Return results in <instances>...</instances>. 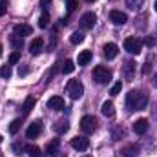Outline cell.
I'll return each mask as SVG.
<instances>
[{
  "instance_id": "38",
  "label": "cell",
  "mask_w": 157,
  "mask_h": 157,
  "mask_svg": "<svg viewBox=\"0 0 157 157\" xmlns=\"http://www.w3.org/2000/svg\"><path fill=\"white\" fill-rule=\"evenodd\" d=\"M148 71H150V62H144V68H143V73L146 75Z\"/></svg>"
},
{
  "instance_id": "16",
  "label": "cell",
  "mask_w": 157,
  "mask_h": 157,
  "mask_svg": "<svg viewBox=\"0 0 157 157\" xmlns=\"http://www.w3.org/2000/svg\"><path fill=\"white\" fill-rule=\"evenodd\" d=\"M101 112H102V115H104V117H113V115H115L113 102H112V101H106V102H102V108H101Z\"/></svg>"
},
{
  "instance_id": "9",
  "label": "cell",
  "mask_w": 157,
  "mask_h": 157,
  "mask_svg": "<svg viewBox=\"0 0 157 157\" xmlns=\"http://www.w3.org/2000/svg\"><path fill=\"white\" fill-rule=\"evenodd\" d=\"M110 20H112L115 26H124V24H126V20H128V15H126V13H122V11L113 9V11H110Z\"/></svg>"
},
{
  "instance_id": "4",
  "label": "cell",
  "mask_w": 157,
  "mask_h": 157,
  "mask_svg": "<svg viewBox=\"0 0 157 157\" xmlns=\"http://www.w3.org/2000/svg\"><path fill=\"white\" fill-rule=\"evenodd\" d=\"M124 49L132 55H139L141 49H143V42L137 39V37H128L124 40Z\"/></svg>"
},
{
  "instance_id": "1",
  "label": "cell",
  "mask_w": 157,
  "mask_h": 157,
  "mask_svg": "<svg viewBox=\"0 0 157 157\" xmlns=\"http://www.w3.org/2000/svg\"><path fill=\"white\" fill-rule=\"evenodd\" d=\"M146 104H148V95H146V93L137 91V90L128 91V95H126V108H128V112L144 110Z\"/></svg>"
},
{
  "instance_id": "23",
  "label": "cell",
  "mask_w": 157,
  "mask_h": 157,
  "mask_svg": "<svg viewBox=\"0 0 157 157\" xmlns=\"http://www.w3.org/2000/svg\"><path fill=\"white\" fill-rule=\"evenodd\" d=\"M39 26L42 29H46L49 26V13L48 11H42V15H40V18H39Z\"/></svg>"
},
{
  "instance_id": "43",
  "label": "cell",
  "mask_w": 157,
  "mask_h": 157,
  "mask_svg": "<svg viewBox=\"0 0 157 157\" xmlns=\"http://www.w3.org/2000/svg\"><path fill=\"white\" fill-rule=\"evenodd\" d=\"M0 157H4V154H2V150H0Z\"/></svg>"
},
{
  "instance_id": "28",
  "label": "cell",
  "mask_w": 157,
  "mask_h": 157,
  "mask_svg": "<svg viewBox=\"0 0 157 157\" xmlns=\"http://www.w3.org/2000/svg\"><path fill=\"white\" fill-rule=\"evenodd\" d=\"M11 66H2L0 68V78H9L11 77Z\"/></svg>"
},
{
  "instance_id": "25",
  "label": "cell",
  "mask_w": 157,
  "mask_h": 157,
  "mask_svg": "<svg viewBox=\"0 0 157 157\" xmlns=\"http://www.w3.org/2000/svg\"><path fill=\"white\" fill-rule=\"evenodd\" d=\"M112 137H113L115 141L122 139V137H124V128H122V126H115V128L112 130Z\"/></svg>"
},
{
  "instance_id": "19",
  "label": "cell",
  "mask_w": 157,
  "mask_h": 157,
  "mask_svg": "<svg viewBox=\"0 0 157 157\" xmlns=\"http://www.w3.org/2000/svg\"><path fill=\"white\" fill-rule=\"evenodd\" d=\"M137 152H139V148H137L135 144H128V146H124V148L121 150V155L122 157H135Z\"/></svg>"
},
{
  "instance_id": "20",
  "label": "cell",
  "mask_w": 157,
  "mask_h": 157,
  "mask_svg": "<svg viewBox=\"0 0 157 157\" xmlns=\"http://www.w3.org/2000/svg\"><path fill=\"white\" fill-rule=\"evenodd\" d=\"M91 51H82V53H78V59H77V62H78V66H86V64H90V60H91Z\"/></svg>"
},
{
  "instance_id": "40",
  "label": "cell",
  "mask_w": 157,
  "mask_h": 157,
  "mask_svg": "<svg viewBox=\"0 0 157 157\" xmlns=\"http://www.w3.org/2000/svg\"><path fill=\"white\" fill-rule=\"evenodd\" d=\"M152 82H154V86H155V88H157V73H155V75H154V80H152Z\"/></svg>"
},
{
  "instance_id": "34",
  "label": "cell",
  "mask_w": 157,
  "mask_h": 157,
  "mask_svg": "<svg viewBox=\"0 0 157 157\" xmlns=\"http://www.w3.org/2000/svg\"><path fill=\"white\" fill-rule=\"evenodd\" d=\"M77 9V0H68V13Z\"/></svg>"
},
{
  "instance_id": "10",
  "label": "cell",
  "mask_w": 157,
  "mask_h": 157,
  "mask_svg": "<svg viewBox=\"0 0 157 157\" xmlns=\"http://www.w3.org/2000/svg\"><path fill=\"white\" fill-rule=\"evenodd\" d=\"M88 146H90L88 137H75V139H71V148H75L77 152H86Z\"/></svg>"
},
{
  "instance_id": "26",
  "label": "cell",
  "mask_w": 157,
  "mask_h": 157,
  "mask_svg": "<svg viewBox=\"0 0 157 157\" xmlns=\"http://www.w3.org/2000/svg\"><path fill=\"white\" fill-rule=\"evenodd\" d=\"M20 126H22V121H20V119H15V121L9 124V133H13V135H15V133L20 130Z\"/></svg>"
},
{
  "instance_id": "14",
  "label": "cell",
  "mask_w": 157,
  "mask_h": 157,
  "mask_svg": "<svg viewBox=\"0 0 157 157\" xmlns=\"http://www.w3.org/2000/svg\"><path fill=\"white\" fill-rule=\"evenodd\" d=\"M104 57L106 59H115L117 57V53H119V48L113 44V42H110V44H104Z\"/></svg>"
},
{
  "instance_id": "31",
  "label": "cell",
  "mask_w": 157,
  "mask_h": 157,
  "mask_svg": "<svg viewBox=\"0 0 157 157\" xmlns=\"http://www.w3.org/2000/svg\"><path fill=\"white\" fill-rule=\"evenodd\" d=\"M121 90H122V82H115L113 86H112V90H110V93L115 97V95H119L121 93Z\"/></svg>"
},
{
  "instance_id": "12",
  "label": "cell",
  "mask_w": 157,
  "mask_h": 157,
  "mask_svg": "<svg viewBox=\"0 0 157 157\" xmlns=\"http://www.w3.org/2000/svg\"><path fill=\"white\" fill-rule=\"evenodd\" d=\"M133 132H135L137 135H144V133L148 132V121H146V119L135 121V122H133Z\"/></svg>"
},
{
  "instance_id": "33",
  "label": "cell",
  "mask_w": 157,
  "mask_h": 157,
  "mask_svg": "<svg viewBox=\"0 0 157 157\" xmlns=\"http://www.w3.org/2000/svg\"><path fill=\"white\" fill-rule=\"evenodd\" d=\"M20 60V53L18 51H13L11 55H9V64H17Z\"/></svg>"
},
{
  "instance_id": "21",
  "label": "cell",
  "mask_w": 157,
  "mask_h": 157,
  "mask_svg": "<svg viewBox=\"0 0 157 157\" xmlns=\"http://www.w3.org/2000/svg\"><path fill=\"white\" fill-rule=\"evenodd\" d=\"M68 128H70V124H68V121H57L55 124H53V130H55V133H64V132H68Z\"/></svg>"
},
{
  "instance_id": "39",
  "label": "cell",
  "mask_w": 157,
  "mask_h": 157,
  "mask_svg": "<svg viewBox=\"0 0 157 157\" xmlns=\"http://www.w3.org/2000/svg\"><path fill=\"white\" fill-rule=\"evenodd\" d=\"M144 42H146L148 46H154V44H155V40H154V39H150V37H148V39L144 40Z\"/></svg>"
},
{
  "instance_id": "17",
  "label": "cell",
  "mask_w": 157,
  "mask_h": 157,
  "mask_svg": "<svg viewBox=\"0 0 157 157\" xmlns=\"http://www.w3.org/2000/svg\"><path fill=\"white\" fill-rule=\"evenodd\" d=\"M42 48H44V40L39 37V39H35L29 44V53H31V55H39L40 51H42Z\"/></svg>"
},
{
  "instance_id": "36",
  "label": "cell",
  "mask_w": 157,
  "mask_h": 157,
  "mask_svg": "<svg viewBox=\"0 0 157 157\" xmlns=\"http://www.w3.org/2000/svg\"><path fill=\"white\" fill-rule=\"evenodd\" d=\"M28 71H29V68H26V66H22V68H18V75H20V77H24V75H28Z\"/></svg>"
},
{
  "instance_id": "7",
  "label": "cell",
  "mask_w": 157,
  "mask_h": 157,
  "mask_svg": "<svg viewBox=\"0 0 157 157\" xmlns=\"http://www.w3.org/2000/svg\"><path fill=\"white\" fill-rule=\"evenodd\" d=\"M42 121H33L29 126H28V130H26V137L28 139H35V137H39L40 133H42Z\"/></svg>"
},
{
  "instance_id": "22",
  "label": "cell",
  "mask_w": 157,
  "mask_h": 157,
  "mask_svg": "<svg viewBox=\"0 0 157 157\" xmlns=\"http://www.w3.org/2000/svg\"><path fill=\"white\" fill-rule=\"evenodd\" d=\"M9 40H11V46H13V48H15L17 51H18V49H20V48L24 46V42H22V37H18V35H15V33H13V35L9 37Z\"/></svg>"
},
{
  "instance_id": "2",
  "label": "cell",
  "mask_w": 157,
  "mask_h": 157,
  "mask_svg": "<svg viewBox=\"0 0 157 157\" xmlns=\"http://www.w3.org/2000/svg\"><path fill=\"white\" fill-rule=\"evenodd\" d=\"M66 91H68L70 99L78 101V99L82 97V93H84V86H82V82H80V80H77V78H71V80L68 82V86H66Z\"/></svg>"
},
{
  "instance_id": "8",
  "label": "cell",
  "mask_w": 157,
  "mask_h": 157,
  "mask_svg": "<svg viewBox=\"0 0 157 157\" xmlns=\"http://www.w3.org/2000/svg\"><path fill=\"white\" fill-rule=\"evenodd\" d=\"M95 22H97V17H95L91 11H88V13H84V15L80 17V26H82L84 29H91V28L95 26Z\"/></svg>"
},
{
  "instance_id": "24",
  "label": "cell",
  "mask_w": 157,
  "mask_h": 157,
  "mask_svg": "<svg viewBox=\"0 0 157 157\" xmlns=\"http://www.w3.org/2000/svg\"><path fill=\"white\" fill-rule=\"evenodd\" d=\"M73 70H75V62L73 60H64V64H62V73H73Z\"/></svg>"
},
{
  "instance_id": "42",
  "label": "cell",
  "mask_w": 157,
  "mask_h": 157,
  "mask_svg": "<svg viewBox=\"0 0 157 157\" xmlns=\"http://www.w3.org/2000/svg\"><path fill=\"white\" fill-rule=\"evenodd\" d=\"M2 141H4V137H2V135H0V143H2Z\"/></svg>"
},
{
  "instance_id": "29",
  "label": "cell",
  "mask_w": 157,
  "mask_h": 157,
  "mask_svg": "<svg viewBox=\"0 0 157 157\" xmlns=\"http://www.w3.org/2000/svg\"><path fill=\"white\" fill-rule=\"evenodd\" d=\"M143 2H144V0H126V4H128L130 9H139V7L143 6Z\"/></svg>"
},
{
  "instance_id": "11",
  "label": "cell",
  "mask_w": 157,
  "mask_h": 157,
  "mask_svg": "<svg viewBox=\"0 0 157 157\" xmlns=\"http://www.w3.org/2000/svg\"><path fill=\"white\" fill-rule=\"evenodd\" d=\"M48 108H49V110H55V112L64 110V108H66V106H64V99H62V97H59V95L49 97V101H48Z\"/></svg>"
},
{
  "instance_id": "45",
  "label": "cell",
  "mask_w": 157,
  "mask_h": 157,
  "mask_svg": "<svg viewBox=\"0 0 157 157\" xmlns=\"http://www.w3.org/2000/svg\"><path fill=\"white\" fill-rule=\"evenodd\" d=\"M86 2H95V0H86Z\"/></svg>"
},
{
  "instance_id": "37",
  "label": "cell",
  "mask_w": 157,
  "mask_h": 157,
  "mask_svg": "<svg viewBox=\"0 0 157 157\" xmlns=\"http://www.w3.org/2000/svg\"><path fill=\"white\" fill-rule=\"evenodd\" d=\"M49 4H51V0H40V7H42V9H46Z\"/></svg>"
},
{
  "instance_id": "32",
  "label": "cell",
  "mask_w": 157,
  "mask_h": 157,
  "mask_svg": "<svg viewBox=\"0 0 157 157\" xmlns=\"http://www.w3.org/2000/svg\"><path fill=\"white\" fill-rule=\"evenodd\" d=\"M26 150H28V154L31 157H40V150L37 146H26Z\"/></svg>"
},
{
  "instance_id": "5",
  "label": "cell",
  "mask_w": 157,
  "mask_h": 157,
  "mask_svg": "<svg viewBox=\"0 0 157 157\" xmlns=\"http://www.w3.org/2000/svg\"><path fill=\"white\" fill-rule=\"evenodd\" d=\"M80 128H82L84 133H93L97 130V119L93 115H84L80 119Z\"/></svg>"
},
{
  "instance_id": "3",
  "label": "cell",
  "mask_w": 157,
  "mask_h": 157,
  "mask_svg": "<svg viewBox=\"0 0 157 157\" xmlns=\"http://www.w3.org/2000/svg\"><path fill=\"white\" fill-rule=\"evenodd\" d=\"M93 78H95L99 84H108V82L112 80V71H110L108 68H104V66H97V68L93 70Z\"/></svg>"
},
{
  "instance_id": "41",
  "label": "cell",
  "mask_w": 157,
  "mask_h": 157,
  "mask_svg": "<svg viewBox=\"0 0 157 157\" xmlns=\"http://www.w3.org/2000/svg\"><path fill=\"white\" fill-rule=\"evenodd\" d=\"M0 57H2V44H0Z\"/></svg>"
},
{
  "instance_id": "44",
  "label": "cell",
  "mask_w": 157,
  "mask_h": 157,
  "mask_svg": "<svg viewBox=\"0 0 157 157\" xmlns=\"http://www.w3.org/2000/svg\"><path fill=\"white\" fill-rule=\"evenodd\" d=\"M155 11H157V0H155Z\"/></svg>"
},
{
  "instance_id": "15",
  "label": "cell",
  "mask_w": 157,
  "mask_h": 157,
  "mask_svg": "<svg viewBox=\"0 0 157 157\" xmlns=\"http://www.w3.org/2000/svg\"><path fill=\"white\" fill-rule=\"evenodd\" d=\"M59 146H60V139H53L51 143H48V146H46V154H48L49 157H53L57 152H60Z\"/></svg>"
},
{
  "instance_id": "18",
  "label": "cell",
  "mask_w": 157,
  "mask_h": 157,
  "mask_svg": "<svg viewBox=\"0 0 157 157\" xmlns=\"http://www.w3.org/2000/svg\"><path fill=\"white\" fill-rule=\"evenodd\" d=\"M35 102H37V99H35V97H28V99L24 101V104H22V113H24V115H28V113L35 108Z\"/></svg>"
},
{
  "instance_id": "6",
  "label": "cell",
  "mask_w": 157,
  "mask_h": 157,
  "mask_svg": "<svg viewBox=\"0 0 157 157\" xmlns=\"http://www.w3.org/2000/svg\"><path fill=\"white\" fill-rule=\"evenodd\" d=\"M135 70H137V64L133 60H126L122 64V70H121V75L126 78V80H133L135 77Z\"/></svg>"
},
{
  "instance_id": "27",
  "label": "cell",
  "mask_w": 157,
  "mask_h": 157,
  "mask_svg": "<svg viewBox=\"0 0 157 157\" xmlns=\"http://www.w3.org/2000/svg\"><path fill=\"white\" fill-rule=\"evenodd\" d=\"M70 40H71V44H80V42L84 40V33H80V31H75V33H71Z\"/></svg>"
},
{
  "instance_id": "35",
  "label": "cell",
  "mask_w": 157,
  "mask_h": 157,
  "mask_svg": "<svg viewBox=\"0 0 157 157\" xmlns=\"http://www.w3.org/2000/svg\"><path fill=\"white\" fill-rule=\"evenodd\" d=\"M6 11H7V0H0V17L6 15Z\"/></svg>"
},
{
  "instance_id": "30",
  "label": "cell",
  "mask_w": 157,
  "mask_h": 157,
  "mask_svg": "<svg viewBox=\"0 0 157 157\" xmlns=\"http://www.w3.org/2000/svg\"><path fill=\"white\" fill-rule=\"evenodd\" d=\"M11 148H13V154H17V155H18V154H22V150H26V146H24L22 143H13V146H11Z\"/></svg>"
},
{
  "instance_id": "13",
  "label": "cell",
  "mask_w": 157,
  "mask_h": 157,
  "mask_svg": "<svg viewBox=\"0 0 157 157\" xmlns=\"http://www.w3.org/2000/svg\"><path fill=\"white\" fill-rule=\"evenodd\" d=\"M13 33H15V35H18V37H28V35H31V33H33V29H31V26L17 24V26L13 28Z\"/></svg>"
}]
</instances>
